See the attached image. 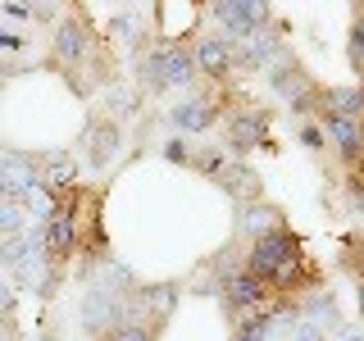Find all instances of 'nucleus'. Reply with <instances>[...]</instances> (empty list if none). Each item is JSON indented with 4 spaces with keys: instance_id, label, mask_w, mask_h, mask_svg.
I'll return each mask as SVG.
<instances>
[{
    "instance_id": "20",
    "label": "nucleus",
    "mask_w": 364,
    "mask_h": 341,
    "mask_svg": "<svg viewBox=\"0 0 364 341\" xmlns=\"http://www.w3.org/2000/svg\"><path fill=\"white\" fill-rule=\"evenodd\" d=\"M164 159H168V164H191V146L182 141V136H173V141L164 146Z\"/></svg>"
},
{
    "instance_id": "21",
    "label": "nucleus",
    "mask_w": 364,
    "mask_h": 341,
    "mask_svg": "<svg viewBox=\"0 0 364 341\" xmlns=\"http://www.w3.org/2000/svg\"><path fill=\"white\" fill-rule=\"evenodd\" d=\"M296 341H328V332H323V328H314V323H305V318H301V323H296Z\"/></svg>"
},
{
    "instance_id": "22",
    "label": "nucleus",
    "mask_w": 364,
    "mask_h": 341,
    "mask_svg": "<svg viewBox=\"0 0 364 341\" xmlns=\"http://www.w3.org/2000/svg\"><path fill=\"white\" fill-rule=\"evenodd\" d=\"M23 45H28V41H23V37H18V32H9V28H0V50H23Z\"/></svg>"
},
{
    "instance_id": "5",
    "label": "nucleus",
    "mask_w": 364,
    "mask_h": 341,
    "mask_svg": "<svg viewBox=\"0 0 364 341\" xmlns=\"http://www.w3.org/2000/svg\"><path fill=\"white\" fill-rule=\"evenodd\" d=\"M123 323H128V301L105 291V287H87V296H82V332L91 341H109Z\"/></svg>"
},
{
    "instance_id": "10",
    "label": "nucleus",
    "mask_w": 364,
    "mask_h": 341,
    "mask_svg": "<svg viewBox=\"0 0 364 341\" xmlns=\"http://www.w3.org/2000/svg\"><path fill=\"white\" fill-rule=\"evenodd\" d=\"M32 159H37V187H46L50 196H64L82 182L73 151H32Z\"/></svg>"
},
{
    "instance_id": "26",
    "label": "nucleus",
    "mask_w": 364,
    "mask_h": 341,
    "mask_svg": "<svg viewBox=\"0 0 364 341\" xmlns=\"http://www.w3.org/2000/svg\"><path fill=\"white\" fill-rule=\"evenodd\" d=\"M232 341H242V337H232Z\"/></svg>"
},
{
    "instance_id": "9",
    "label": "nucleus",
    "mask_w": 364,
    "mask_h": 341,
    "mask_svg": "<svg viewBox=\"0 0 364 341\" xmlns=\"http://www.w3.org/2000/svg\"><path fill=\"white\" fill-rule=\"evenodd\" d=\"M219 296H223V305H228V314H250V310H264V305L273 301L269 287L259 278H250V273L237 264V269H228L223 278H219Z\"/></svg>"
},
{
    "instance_id": "12",
    "label": "nucleus",
    "mask_w": 364,
    "mask_h": 341,
    "mask_svg": "<svg viewBox=\"0 0 364 341\" xmlns=\"http://www.w3.org/2000/svg\"><path fill=\"white\" fill-rule=\"evenodd\" d=\"M318 119H346V123H364V73L350 87H323L318 96Z\"/></svg>"
},
{
    "instance_id": "16",
    "label": "nucleus",
    "mask_w": 364,
    "mask_h": 341,
    "mask_svg": "<svg viewBox=\"0 0 364 341\" xmlns=\"http://www.w3.org/2000/svg\"><path fill=\"white\" fill-rule=\"evenodd\" d=\"M223 164H228V155L219 151V146H200V151H191V164H187V168H196V173L214 178V173H219Z\"/></svg>"
},
{
    "instance_id": "2",
    "label": "nucleus",
    "mask_w": 364,
    "mask_h": 341,
    "mask_svg": "<svg viewBox=\"0 0 364 341\" xmlns=\"http://www.w3.org/2000/svg\"><path fill=\"white\" fill-rule=\"evenodd\" d=\"M269 119H273L269 105L255 109V100L237 105V109L223 119V141H228V151H232L237 159L250 155V151H278V141H273V132H269Z\"/></svg>"
},
{
    "instance_id": "13",
    "label": "nucleus",
    "mask_w": 364,
    "mask_h": 341,
    "mask_svg": "<svg viewBox=\"0 0 364 341\" xmlns=\"http://www.w3.org/2000/svg\"><path fill=\"white\" fill-rule=\"evenodd\" d=\"M278 227H287V214L269 200H255V205H242V210H237V232L246 237V246L259 242V237H269V232H278Z\"/></svg>"
},
{
    "instance_id": "14",
    "label": "nucleus",
    "mask_w": 364,
    "mask_h": 341,
    "mask_svg": "<svg viewBox=\"0 0 364 341\" xmlns=\"http://www.w3.org/2000/svg\"><path fill=\"white\" fill-rule=\"evenodd\" d=\"M159 45V41H155ZM159 64H164V87H196V64H191V45L182 41H168L159 45Z\"/></svg>"
},
{
    "instance_id": "24",
    "label": "nucleus",
    "mask_w": 364,
    "mask_h": 341,
    "mask_svg": "<svg viewBox=\"0 0 364 341\" xmlns=\"http://www.w3.org/2000/svg\"><path fill=\"white\" fill-rule=\"evenodd\" d=\"M37 341H60V337H55V332H41V337H37Z\"/></svg>"
},
{
    "instance_id": "19",
    "label": "nucleus",
    "mask_w": 364,
    "mask_h": 341,
    "mask_svg": "<svg viewBox=\"0 0 364 341\" xmlns=\"http://www.w3.org/2000/svg\"><path fill=\"white\" fill-rule=\"evenodd\" d=\"M301 146H305V151H314V155H323L328 136H323V128H318L314 119H305V123H301Z\"/></svg>"
},
{
    "instance_id": "7",
    "label": "nucleus",
    "mask_w": 364,
    "mask_h": 341,
    "mask_svg": "<svg viewBox=\"0 0 364 341\" xmlns=\"http://www.w3.org/2000/svg\"><path fill=\"white\" fill-rule=\"evenodd\" d=\"M323 136L333 141V155L341 164V178H364V123L346 119H318Z\"/></svg>"
},
{
    "instance_id": "1",
    "label": "nucleus",
    "mask_w": 364,
    "mask_h": 341,
    "mask_svg": "<svg viewBox=\"0 0 364 341\" xmlns=\"http://www.w3.org/2000/svg\"><path fill=\"white\" fill-rule=\"evenodd\" d=\"M205 14L219 23L214 37L242 45V41H250L255 32H264L273 23V5H264V0H214V5H205Z\"/></svg>"
},
{
    "instance_id": "4",
    "label": "nucleus",
    "mask_w": 364,
    "mask_h": 341,
    "mask_svg": "<svg viewBox=\"0 0 364 341\" xmlns=\"http://www.w3.org/2000/svg\"><path fill=\"white\" fill-rule=\"evenodd\" d=\"M191 64H196V82L210 87H237V45L205 32L191 41Z\"/></svg>"
},
{
    "instance_id": "15",
    "label": "nucleus",
    "mask_w": 364,
    "mask_h": 341,
    "mask_svg": "<svg viewBox=\"0 0 364 341\" xmlns=\"http://www.w3.org/2000/svg\"><path fill=\"white\" fill-rule=\"evenodd\" d=\"M346 60L355 73H364V5L350 9V32H346Z\"/></svg>"
},
{
    "instance_id": "18",
    "label": "nucleus",
    "mask_w": 364,
    "mask_h": 341,
    "mask_svg": "<svg viewBox=\"0 0 364 341\" xmlns=\"http://www.w3.org/2000/svg\"><path fill=\"white\" fill-rule=\"evenodd\" d=\"M23 232V205H9L0 200V242H9V237Z\"/></svg>"
},
{
    "instance_id": "25",
    "label": "nucleus",
    "mask_w": 364,
    "mask_h": 341,
    "mask_svg": "<svg viewBox=\"0 0 364 341\" xmlns=\"http://www.w3.org/2000/svg\"><path fill=\"white\" fill-rule=\"evenodd\" d=\"M360 310H364V296H360Z\"/></svg>"
},
{
    "instance_id": "11",
    "label": "nucleus",
    "mask_w": 364,
    "mask_h": 341,
    "mask_svg": "<svg viewBox=\"0 0 364 341\" xmlns=\"http://www.w3.org/2000/svg\"><path fill=\"white\" fill-rule=\"evenodd\" d=\"M214 182H219V191L237 205V210H242V205L264 200V178H259L250 164H242V159H228L219 173H214Z\"/></svg>"
},
{
    "instance_id": "23",
    "label": "nucleus",
    "mask_w": 364,
    "mask_h": 341,
    "mask_svg": "<svg viewBox=\"0 0 364 341\" xmlns=\"http://www.w3.org/2000/svg\"><path fill=\"white\" fill-rule=\"evenodd\" d=\"M5 18H32V5H5Z\"/></svg>"
},
{
    "instance_id": "3",
    "label": "nucleus",
    "mask_w": 364,
    "mask_h": 341,
    "mask_svg": "<svg viewBox=\"0 0 364 341\" xmlns=\"http://www.w3.org/2000/svg\"><path fill=\"white\" fill-rule=\"evenodd\" d=\"M305 250L301 242V232H291V227H278V232H269V237H259V242H250L242 250V269L250 273V278H259L269 287L273 282V273H278L282 264H291L296 255Z\"/></svg>"
},
{
    "instance_id": "8",
    "label": "nucleus",
    "mask_w": 364,
    "mask_h": 341,
    "mask_svg": "<svg viewBox=\"0 0 364 341\" xmlns=\"http://www.w3.org/2000/svg\"><path fill=\"white\" fill-rule=\"evenodd\" d=\"M37 187V159L32 151H9L0 146V200L9 205H23Z\"/></svg>"
},
{
    "instance_id": "6",
    "label": "nucleus",
    "mask_w": 364,
    "mask_h": 341,
    "mask_svg": "<svg viewBox=\"0 0 364 341\" xmlns=\"http://www.w3.org/2000/svg\"><path fill=\"white\" fill-rule=\"evenodd\" d=\"M77 146H82V159H87V164L105 173L114 159L123 155V123L109 119V114H91L82 136H77Z\"/></svg>"
},
{
    "instance_id": "17",
    "label": "nucleus",
    "mask_w": 364,
    "mask_h": 341,
    "mask_svg": "<svg viewBox=\"0 0 364 341\" xmlns=\"http://www.w3.org/2000/svg\"><path fill=\"white\" fill-rule=\"evenodd\" d=\"M159 332L164 328H155V323H141V318H128V323L119 328L109 341H159Z\"/></svg>"
}]
</instances>
